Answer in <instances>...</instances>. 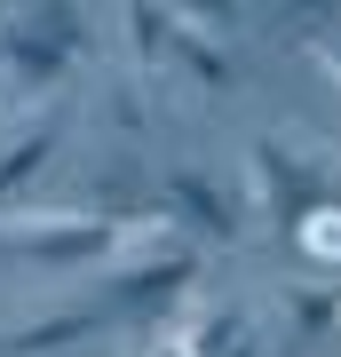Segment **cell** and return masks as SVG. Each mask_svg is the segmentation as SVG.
Here are the masks:
<instances>
[{"label": "cell", "mask_w": 341, "mask_h": 357, "mask_svg": "<svg viewBox=\"0 0 341 357\" xmlns=\"http://www.w3.org/2000/svg\"><path fill=\"white\" fill-rule=\"evenodd\" d=\"M326 64H333V79H341V40H333V48H326Z\"/></svg>", "instance_id": "9a60e30c"}, {"label": "cell", "mask_w": 341, "mask_h": 357, "mask_svg": "<svg viewBox=\"0 0 341 357\" xmlns=\"http://www.w3.org/2000/svg\"><path fill=\"white\" fill-rule=\"evenodd\" d=\"M175 333H183V349H190V357H238V349L254 342V326H246V310H238V302H199V310H183Z\"/></svg>", "instance_id": "9c48e42d"}, {"label": "cell", "mask_w": 341, "mask_h": 357, "mask_svg": "<svg viewBox=\"0 0 341 357\" xmlns=\"http://www.w3.org/2000/svg\"><path fill=\"white\" fill-rule=\"evenodd\" d=\"M246 206H254V222H270V230L294 238V222L317 206L302 151H286L278 135H254V143H246Z\"/></svg>", "instance_id": "5b68a950"}, {"label": "cell", "mask_w": 341, "mask_h": 357, "mask_svg": "<svg viewBox=\"0 0 341 357\" xmlns=\"http://www.w3.org/2000/svg\"><path fill=\"white\" fill-rule=\"evenodd\" d=\"M286 318H294V333H310V342H317V333H333L341 302H333L326 286H294V294H286Z\"/></svg>", "instance_id": "7c38bea8"}, {"label": "cell", "mask_w": 341, "mask_h": 357, "mask_svg": "<svg viewBox=\"0 0 341 357\" xmlns=\"http://www.w3.org/2000/svg\"><path fill=\"white\" fill-rule=\"evenodd\" d=\"M63 151V119L56 112H24L8 135H0V206H24L40 191V175L56 167Z\"/></svg>", "instance_id": "8992f818"}, {"label": "cell", "mask_w": 341, "mask_h": 357, "mask_svg": "<svg viewBox=\"0 0 341 357\" xmlns=\"http://www.w3.org/2000/svg\"><path fill=\"white\" fill-rule=\"evenodd\" d=\"M135 357H190V349H183V333H175V326H159V333H151V342H143Z\"/></svg>", "instance_id": "5bb4252c"}, {"label": "cell", "mask_w": 341, "mask_h": 357, "mask_svg": "<svg viewBox=\"0 0 341 357\" xmlns=\"http://www.w3.org/2000/svg\"><path fill=\"white\" fill-rule=\"evenodd\" d=\"M119 238V215H96V206H40V215H16V206H0V255L16 262H103Z\"/></svg>", "instance_id": "3957f363"}, {"label": "cell", "mask_w": 341, "mask_h": 357, "mask_svg": "<svg viewBox=\"0 0 341 357\" xmlns=\"http://www.w3.org/2000/svg\"><path fill=\"white\" fill-rule=\"evenodd\" d=\"M88 56V16L79 0H24V8L0 24V72L16 79L24 96H48L79 72Z\"/></svg>", "instance_id": "7a4b0ae2"}, {"label": "cell", "mask_w": 341, "mask_h": 357, "mask_svg": "<svg viewBox=\"0 0 341 357\" xmlns=\"http://www.w3.org/2000/svg\"><path fill=\"white\" fill-rule=\"evenodd\" d=\"M103 310H56V318H32V326H16V333H0V349L8 357H40V349H72V342H88Z\"/></svg>", "instance_id": "30bf717a"}, {"label": "cell", "mask_w": 341, "mask_h": 357, "mask_svg": "<svg viewBox=\"0 0 341 357\" xmlns=\"http://www.w3.org/2000/svg\"><path fill=\"white\" fill-rule=\"evenodd\" d=\"M159 199H167V215H175L199 246H238L246 230H254L246 191H230V183L206 175V167H175V175L159 183Z\"/></svg>", "instance_id": "277c9868"}, {"label": "cell", "mask_w": 341, "mask_h": 357, "mask_svg": "<svg viewBox=\"0 0 341 357\" xmlns=\"http://www.w3.org/2000/svg\"><path fill=\"white\" fill-rule=\"evenodd\" d=\"M167 8H175L183 16V24H199V32H238V8H246V0H167Z\"/></svg>", "instance_id": "4fadbf2b"}, {"label": "cell", "mask_w": 341, "mask_h": 357, "mask_svg": "<svg viewBox=\"0 0 341 357\" xmlns=\"http://www.w3.org/2000/svg\"><path fill=\"white\" fill-rule=\"evenodd\" d=\"M294 246H302V262L317 270H341V199H317L302 222H294Z\"/></svg>", "instance_id": "8fae6325"}, {"label": "cell", "mask_w": 341, "mask_h": 357, "mask_svg": "<svg viewBox=\"0 0 341 357\" xmlns=\"http://www.w3.org/2000/svg\"><path fill=\"white\" fill-rule=\"evenodd\" d=\"M167 79H190L199 96H230V88H238V64H230L222 32L175 24V56H167Z\"/></svg>", "instance_id": "ba28073f"}, {"label": "cell", "mask_w": 341, "mask_h": 357, "mask_svg": "<svg viewBox=\"0 0 341 357\" xmlns=\"http://www.w3.org/2000/svg\"><path fill=\"white\" fill-rule=\"evenodd\" d=\"M175 24H183V16L167 8V0H119V32H127V72H135L143 88H159V79H167V56H175Z\"/></svg>", "instance_id": "52a82bcc"}, {"label": "cell", "mask_w": 341, "mask_h": 357, "mask_svg": "<svg viewBox=\"0 0 341 357\" xmlns=\"http://www.w3.org/2000/svg\"><path fill=\"white\" fill-rule=\"evenodd\" d=\"M112 310H127L135 326H175L183 302L199 294V270H206V246L190 230L151 206V215H119V238H112Z\"/></svg>", "instance_id": "6da1fadb"}]
</instances>
